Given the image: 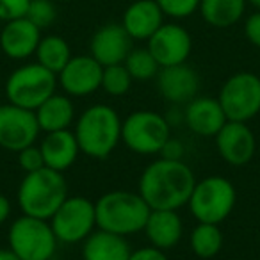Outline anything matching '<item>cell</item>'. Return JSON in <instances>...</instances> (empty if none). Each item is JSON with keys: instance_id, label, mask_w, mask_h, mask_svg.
<instances>
[{"instance_id": "6da1fadb", "label": "cell", "mask_w": 260, "mask_h": 260, "mask_svg": "<svg viewBox=\"0 0 260 260\" xmlns=\"http://www.w3.org/2000/svg\"><path fill=\"white\" fill-rule=\"evenodd\" d=\"M194 184L196 177L187 162L160 157L143 170L138 192L152 210H178L187 205Z\"/></svg>"}, {"instance_id": "7a4b0ae2", "label": "cell", "mask_w": 260, "mask_h": 260, "mask_svg": "<svg viewBox=\"0 0 260 260\" xmlns=\"http://www.w3.org/2000/svg\"><path fill=\"white\" fill-rule=\"evenodd\" d=\"M121 121L111 105L94 104L77 118L73 134L80 153L91 159H107L121 143Z\"/></svg>"}, {"instance_id": "3957f363", "label": "cell", "mask_w": 260, "mask_h": 260, "mask_svg": "<svg viewBox=\"0 0 260 260\" xmlns=\"http://www.w3.org/2000/svg\"><path fill=\"white\" fill-rule=\"evenodd\" d=\"M94 210H96V228L128 237L145 230L152 209L139 192L118 189L102 194L94 202Z\"/></svg>"}, {"instance_id": "277c9868", "label": "cell", "mask_w": 260, "mask_h": 260, "mask_svg": "<svg viewBox=\"0 0 260 260\" xmlns=\"http://www.w3.org/2000/svg\"><path fill=\"white\" fill-rule=\"evenodd\" d=\"M68 198V184L59 171L41 168L25 173L18 187V205L25 216L50 219Z\"/></svg>"}, {"instance_id": "5b68a950", "label": "cell", "mask_w": 260, "mask_h": 260, "mask_svg": "<svg viewBox=\"0 0 260 260\" xmlns=\"http://www.w3.org/2000/svg\"><path fill=\"white\" fill-rule=\"evenodd\" d=\"M237 202V191L228 178L210 175L196 180L189 196V210L198 223L221 224L232 212Z\"/></svg>"}, {"instance_id": "8992f818", "label": "cell", "mask_w": 260, "mask_h": 260, "mask_svg": "<svg viewBox=\"0 0 260 260\" xmlns=\"http://www.w3.org/2000/svg\"><path fill=\"white\" fill-rule=\"evenodd\" d=\"M57 75L40 62L18 66L6 80L8 102L18 107L36 111L48 96L57 91Z\"/></svg>"}, {"instance_id": "52a82bcc", "label": "cell", "mask_w": 260, "mask_h": 260, "mask_svg": "<svg viewBox=\"0 0 260 260\" xmlns=\"http://www.w3.org/2000/svg\"><path fill=\"white\" fill-rule=\"evenodd\" d=\"M170 138V121L155 111H134L121 121V143L138 155H157Z\"/></svg>"}, {"instance_id": "ba28073f", "label": "cell", "mask_w": 260, "mask_h": 260, "mask_svg": "<svg viewBox=\"0 0 260 260\" xmlns=\"http://www.w3.org/2000/svg\"><path fill=\"white\" fill-rule=\"evenodd\" d=\"M8 244L22 260H50L57 251L59 241L50 221L22 214L9 226Z\"/></svg>"}, {"instance_id": "9c48e42d", "label": "cell", "mask_w": 260, "mask_h": 260, "mask_svg": "<svg viewBox=\"0 0 260 260\" xmlns=\"http://www.w3.org/2000/svg\"><path fill=\"white\" fill-rule=\"evenodd\" d=\"M217 100L228 121L248 123L260 112V77L253 72L234 73L221 86Z\"/></svg>"}, {"instance_id": "30bf717a", "label": "cell", "mask_w": 260, "mask_h": 260, "mask_svg": "<svg viewBox=\"0 0 260 260\" xmlns=\"http://www.w3.org/2000/svg\"><path fill=\"white\" fill-rule=\"evenodd\" d=\"M48 221L59 242H84L96 228L94 202L84 196H68Z\"/></svg>"}, {"instance_id": "8fae6325", "label": "cell", "mask_w": 260, "mask_h": 260, "mask_svg": "<svg viewBox=\"0 0 260 260\" xmlns=\"http://www.w3.org/2000/svg\"><path fill=\"white\" fill-rule=\"evenodd\" d=\"M40 132L34 111L13 104L0 105V148L18 153L34 145Z\"/></svg>"}, {"instance_id": "7c38bea8", "label": "cell", "mask_w": 260, "mask_h": 260, "mask_svg": "<svg viewBox=\"0 0 260 260\" xmlns=\"http://www.w3.org/2000/svg\"><path fill=\"white\" fill-rule=\"evenodd\" d=\"M146 43V48L152 52L160 68L184 64L192 50V38L189 30L175 22L162 23Z\"/></svg>"}, {"instance_id": "4fadbf2b", "label": "cell", "mask_w": 260, "mask_h": 260, "mask_svg": "<svg viewBox=\"0 0 260 260\" xmlns=\"http://www.w3.org/2000/svg\"><path fill=\"white\" fill-rule=\"evenodd\" d=\"M104 66L93 55H73L68 64L57 73L61 89L72 98H84L102 87Z\"/></svg>"}, {"instance_id": "5bb4252c", "label": "cell", "mask_w": 260, "mask_h": 260, "mask_svg": "<svg viewBox=\"0 0 260 260\" xmlns=\"http://www.w3.org/2000/svg\"><path fill=\"white\" fill-rule=\"evenodd\" d=\"M214 139L219 157L230 166H246L255 155L256 139L248 123L226 121Z\"/></svg>"}, {"instance_id": "9a60e30c", "label": "cell", "mask_w": 260, "mask_h": 260, "mask_svg": "<svg viewBox=\"0 0 260 260\" xmlns=\"http://www.w3.org/2000/svg\"><path fill=\"white\" fill-rule=\"evenodd\" d=\"M155 79L160 96L175 105L187 104L192 98H196L202 86L198 72L187 62L160 68Z\"/></svg>"}, {"instance_id": "2e32d148", "label": "cell", "mask_w": 260, "mask_h": 260, "mask_svg": "<svg viewBox=\"0 0 260 260\" xmlns=\"http://www.w3.org/2000/svg\"><path fill=\"white\" fill-rule=\"evenodd\" d=\"M134 40L128 36L121 23H107L93 34L89 43V54L102 66L123 64L132 50Z\"/></svg>"}, {"instance_id": "e0dca14e", "label": "cell", "mask_w": 260, "mask_h": 260, "mask_svg": "<svg viewBox=\"0 0 260 260\" xmlns=\"http://www.w3.org/2000/svg\"><path fill=\"white\" fill-rule=\"evenodd\" d=\"M40 40L41 29L25 16L4 22L0 30V48L13 61H25L36 54Z\"/></svg>"}, {"instance_id": "ac0fdd59", "label": "cell", "mask_w": 260, "mask_h": 260, "mask_svg": "<svg viewBox=\"0 0 260 260\" xmlns=\"http://www.w3.org/2000/svg\"><path fill=\"white\" fill-rule=\"evenodd\" d=\"M228 121L219 100L212 96H196L185 104L184 123L198 138H216Z\"/></svg>"}, {"instance_id": "d6986e66", "label": "cell", "mask_w": 260, "mask_h": 260, "mask_svg": "<svg viewBox=\"0 0 260 260\" xmlns=\"http://www.w3.org/2000/svg\"><path fill=\"white\" fill-rule=\"evenodd\" d=\"M164 23V13L155 0H134L121 16L123 29L134 41H148Z\"/></svg>"}, {"instance_id": "ffe728a7", "label": "cell", "mask_w": 260, "mask_h": 260, "mask_svg": "<svg viewBox=\"0 0 260 260\" xmlns=\"http://www.w3.org/2000/svg\"><path fill=\"white\" fill-rule=\"evenodd\" d=\"M40 148L45 159V168H50L59 173L70 170L77 162V157L80 153L77 138L70 128L45 134Z\"/></svg>"}, {"instance_id": "44dd1931", "label": "cell", "mask_w": 260, "mask_h": 260, "mask_svg": "<svg viewBox=\"0 0 260 260\" xmlns=\"http://www.w3.org/2000/svg\"><path fill=\"white\" fill-rule=\"evenodd\" d=\"M143 232L148 237L150 246L168 251L180 242L184 235V223H182V217L178 216V210L157 209L150 210L148 221Z\"/></svg>"}, {"instance_id": "7402d4cb", "label": "cell", "mask_w": 260, "mask_h": 260, "mask_svg": "<svg viewBox=\"0 0 260 260\" xmlns=\"http://www.w3.org/2000/svg\"><path fill=\"white\" fill-rule=\"evenodd\" d=\"M34 112H36L38 125L45 134L68 130L75 119V107H73L72 96H68L66 93H57V91L52 96H48Z\"/></svg>"}, {"instance_id": "603a6c76", "label": "cell", "mask_w": 260, "mask_h": 260, "mask_svg": "<svg viewBox=\"0 0 260 260\" xmlns=\"http://www.w3.org/2000/svg\"><path fill=\"white\" fill-rule=\"evenodd\" d=\"M130 253L126 237L100 228L82 242V260H128Z\"/></svg>"}, {"instance_id": "cb8c5ba5", "label": "cell", "mask_w": 260, "mask_h": 260, "mask_svg": "<svg viewBox=\"0 0 260 260\" xmlns=\"http://www.w3.org/2000/svg\"><path fill=\"white\" fill-rule=\"evenodd\" d=\"M246 6V0H202L198 11L210 27L228 29L241 22Z\"/></svg>"}, {"instance_id": "d4e9b609", "label": "cell", "mask_w": 260, "mask_h": 260, "mask_svg": "<svg viewBox=\"0 0 260 260\" xmlns=\"http://www.w3.org/2000/svg\"><path fill=\"white\" fill-rule=\"evenodd\" d=\"M36 62L45 66L47 70L54 72L57 75L68 61L73 57L72 48H70L68 41L62 36L57 34H48V36H41L40 45L36 48Z\"/></svg>"}, {"instance_id": "484cf974", "label": "cell", "mask_w": 260, "mask_h": 260, "mask_svg": "<svg viewBox=\"0 0 260 260\" xmlns=\"http://www.w3.org/2000/svg\"><path fill=\"white\" fill-rule=\"evenodd\" d=\"M191 249L200 258H212L223 248V232L219 224L198 223L191 232Z\"/></svg>"}, {"instance_id": "4316f807", "label": "cell", "mask_w": 260, "mask_h": 260, "mask_svg": "<svg viewBox=\"0 0 260 260\" xmlns=\"http://www.w3.org/2000/svg\"><path fill=\"white\" fill-rule=\"evenodd\" d=\"M123 64L134 80H152L160 70L159 62L148 48H132Z\"/></svg>"}, {"instance_id": "83f0119b", "label": "cell", "mask_w": 260, "mask_h": 260, "mask_svg": "<svg viewBox=\"0 0 260 260\" xmlns=\"http://www.w3.org/2000/svg\"><path fill=\"white\" fill-rule=\"evenodd\" d=\"M132 82H134V79L130 77L125 64L105 66L104 73H102V89L109 96H125L132 87Z\"/></svg>"}, {"instance_id": "f1b7e54d", "label": "cell", "mask_w": 260, "mask_h": 260, "mask_svg": "<svg viewBox=\"0 0 260 260\" xmlns=\"http://www.w3.org/2000/svg\"><path fill=\"white\" fill-rule=\"evenodd\" d=\"M25 18H29L38 29H48L57 20V2H54V0H30Z\"/></svg>"}, {"instance_id": "f546056e", "label": "cell", "mask_w": 260, "mask_h": 260, "mask_svg": "<svg viewBox=\"0 0 260 260\" xmlns=\"http://www.w3.org/2000/svg\"><path fill=\"white\" fill-rule=\"evenodd\" d=\"M155 2L162 9L164 16L173 20H184L198 11L202 0H155Z\"/></svg>"}, {"instance_id": "4dcf8cb0", "label": "cell", "mask_w": 260, "mask_h": 260, "mask_svg": "<svg viewBox=\"0 0 260 260\" xmlns=\"http://www.w3.org/2000/svg\"><path fill=\"white\" fill-rule=\"evenodd\" d=\"M18 162H20V168H22L25 173H32V171H38V170H41V168H45V159H43V153H41V148L36 145H30V146H27V148L20 150Z\"/></svg>"}, {"instance_id": "1f68e13d", "label": "cell", "mask_w": 260, "mask_h": 260, "mask_svg": "<svg viewBox=\"0 0 260 260\" xmlns=\"http://www.w3.org/2000/svg\"><path fill=\"white\" fill-rule=\"evenodd\" d=\"M30 0H0V22L22 18L27 15Z\"/></svg>"}, {"instance_id": "d6a6232c", "label": "cell", "mask_w": 260, "mask_h": 260, "mask_svg": "<svg viewBox=\"0 0 260 260\" xmlns=\"http://www.w3.org/2000/svg\"><path fill=\"white\" fill-rule=\"evenodd\" d=\"M244 36L253 47L260 48V11H255L244 22Z\"/></svg>"}, {"instance_id": "836d02e7", "label": "cell", "mask_w": 260, "mask_h": 260, "mask_svg": "<svg viewBox=\"0 0 260 260\" xmlns=\"http://www.w3.org/2000/svg\"><path fill=\"white\" fill-rule=\"evenodd\" d=\"M162 159H170V160H184L185 155V145L177 138H170L164 143L162 150L159 153Z\"/></svg>"}, {"instance_id": "e575fe53", "label": "cell", "mask_w": 260, "mask_h": 260, "mask_svg": "<svg viewBox=\"0 0 260 260\" xmlns=\"http://www.w3.org/2000/svg\"><path fill=\"white\" fill-rule=\"evenodd\" d=\"M128 260H168V256L162 249L153 248V246H146V248H139L130 253Z\"/></svg>"}, {"instance_id": "d590c367", "label": "cell", "mask_w": 260, "mask_h": 260, "mask_svg": "<svg viewBox=\"0 0 260 260\" xmlns=\"http://www.w3.org/2000/svg\"><path fill=\"white\" fill-rule=\"evenodd\" d=\"M11 210H13V207H11L9 198L4 194H0V224L6 223V221L11 217Z\"/></svg>"}, {"instance_id": "8d00e7d4", "label": "cell", "mask_w": 260, "mask_h": 260, "mask_svg": "<svg viewBox=\"0 0 260 260\" xmlns=\"http://www.w3.org/2000/svg\"><path fill=\"white\" fill-rule=\"evenodd\" d=\"M0 260H22V258L9 248H2L0 249Z\"/></svg>"}, {"instance_id": "74e56055", "label": "cell", "mask_w": 260, "mask_h": 260, "mask_svg": "<svg viewBox=\"0 0 260 260\" xmlns=\"http://www.w3.org/2000/svg\"><path fill=\"white\" fill-rule=\"evenodd\" d=\"M246 4H249L251 8H255V11H260V0H246Z\"/></svg>"}, {"instance_id": "f35d334b", "label": "cell", "mask_w": 260, "mask_h": 260, "mask_svg": "<svg viewBox=\"0 0 260 260\" xmlns=\"http://www.w3.org/2000/svg\"><path fill=\"white\" fill-rule=\"evenodd\" d=\"M54 2H57L59 4V2H72V0H54Z\"/></svg>"}, {"instance_id": "ab89813d", "label": "cell", "mask_w": 260, "mask_h": 260, "mask_svg": "<svg viewBox=\"0 0 260 260\" xmlns=\"http://www.w3.org/2000/svg\"><path fill=\"white\" fill-rule=\"evenodd\" d=\"M50 260H55V258H50Z\"/></svg>"}]
</instances>
